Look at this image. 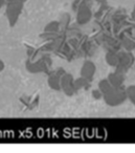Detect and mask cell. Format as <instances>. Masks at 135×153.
<instances>
[{"label":"cell","instance_id":"6da1fadb","mask_svg":"<svg viewBox=\"0 0 135 153\" xmlns=\"http://www.w3.org/2000/svg\"><path fill=\"white\" fill-rule=\"evenodd\" d=\"M2 68H3V63L1 61H0V71L2 70Z\"/></svg>","mask_w":135,"mask_h":153},{"label":"cell","instance_id":"7a4b0ae2","mask_svg":"<svg viewBox=\"0 0 135 153\" xmlns=\"http://www.w3.org/2000/svg\"><path fill=\"white\" fill-rule=\"evenodd\" d=\"M2 1L3 0H0V7H1V5H2Z\"/></svg>","mask_w":135,"mask_h":153}]
</instances>
